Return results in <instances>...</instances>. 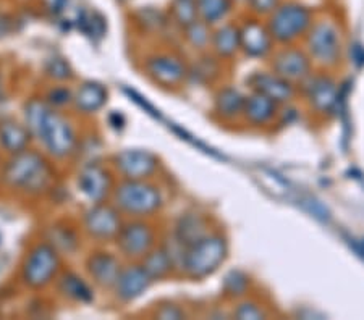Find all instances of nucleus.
<instances>
[{"instance_id":"1","label":"nucleus","mask_w":364,"mask_h":320,"mask_svg":"<svg viewBox=\"0 0 364 320\" xmlns=\"http://www.w3.org/2000/svg\"><path fill=\"white\" fill-rule=\"evenodd\" d=\"M25 120L33 138L55 159H65L76 149V135L70 121L49 102L31 99L25 106Z\"/></svg>"},{"instance_id":"2","label":"nucleus","mask_w":364,"mask_h":320,"mask_svg":"<svg viewBox=\"0 0 364 320\" xmlns=\"http://www.w3.org/2000/svg\"><path fill=\"white\" fill-rule=\"evenodd\" d=\"M4 180L11 188L28 194H39L52 183V168L43 155L34 150H21L7 162Z\"/></svg>"},{"instance_id":"3","label":"nucleus","mask_w":364,"mask_h":320,"mask_svg":"<svg viewBox=\"0 0 364 320\" xmlns=\"http://www.w3.org/2000/svg\"><path fill=\"white\" fill-rule=\"evenodd\" d=\"M227 258V241L219 235H205L185 249L180 269L186 277L201 280L219 269Z\"/></svg>"},{"instance_id":"4","label":"nucleus","mask_w":364,"mask_h":320,"mask_svg":"<svg viewBox=\"0 0 364 320\" xmlns=\"http://www.w3.org/2000/svg\"><path fill=\"white\" fill-rule=\"evenodd\" d=\"M114 204L132 217H149L161 209L162 194L157 186L144 180H123L114 191Z\"/></svg>"},{"instance_id":"5","label":"nucleus","mask_w":364,"mask_h":320,"mask_svg":"<svg viewBox=\"0 0 364 320\" xmlns=\"http://www.w3.org/2000/svg\"><path fill=\"white\" fill-rule=\"evenodd\" d=\"M311 25V11L306 7L299 4H285L275 9L267 28L274 40L287 44L308 33Z\"/></svg>"},{"instance_id":"6","label":"nucleus","mask_w":364,"mask_h":320,"mask_svg":"<svg viewBox=\"0 0 364 320\" xmlns=\"http://www.w3.org/2000/svg\"><path fill=\"white\" fill-rule=\"evenodd\" d=\"M58 254L50 244H38L29 251L23 264V280L31 288H44L57 275Z\"/></svg>"},{"instance_id":"7","label":"nucleus","mask_w":364,"mask_h":320,"mask_svg":"<svg viewBox=\"0 0 364 320\" xmlns=\"http://www.w3.org/2000/svg\"><path fill=\"white\" fill-rule=\"evenodd\" d=\"M306 45L309 57L321 65H336L342 52L340 33L331 21H319L311 25Z\"/></svg>"},{"instance_id":"8","label":"nucleus","mask_w":364,"mask_h":320,"mask_svg":"<svg viewBox=\"0 0 364 320\" xmlns=\"http://www.w3.org/2000/svg\"><path fill=\"white\" fill-rule=\"evenodd\" d=\"M115 240L123 255L139 259L144 258L154 246V230L148 224L134 220L122 226Z\"/></svg>"},{"instance_id":"9","label":"nucleus","mask_w":364,"mask_h":320,"mask_svg":"<svg viewBox=\"0 0 364 320\" xmlns=\"http://www.w3.org/2000/svg\"><path fill=\"white\" fill-rule=\"evenodd\" d=\"M85 228L96 240H114L122 228L120 211L109 204L96 202L85 214Z\"/></svg>"},{"instance_id":"10","label":"nucleus","mask_w":364,"mask_h":320,"mask_svg":"<svg viewBox=\"0 0 364 320\" xmlns=\"http://www.w3.org/2000/svg\"><path fill=\"white\" fill-rule=\"evenodd\" d=\"M114 165L125 180H148L159 167L157 157L144 149H125L114 157Z\"/></svg>"},{"instance_id":"11","label":"nucleus","mask_w":364,"mask_h":320,"mask_svg":"<svg viewBox=\"0 0 364 320\" xmlns=\"http://www.w3.org/2000/svg\"><path fill=\"white\" fill-rule=\"evenodd\" d=\"M144 68L149 77L162 86H177L188 75V70L185 63L181 62V58L170 54H161L148 58Z\"/></svg>"},{"instance_id":"12","label":"nucleus","mask_w":364,"mask_h":320,"mask_svg":"<svg viewBox=\"0 0 364 320\" xmlns=\"http://www.w3.org/2000/svg\"><path fill=\"white\" fill-rule=\"evenodd\" d=\"M272 70L290 83L304 81L311 75V57L299 49H284L274 57Z\"/></svg>"},{"instance_id":"13","label":"nucleus","mask_w":364,"mask_h":320,"mask_svg":"<svg viewBox=\"0 0 364 320\" xmlns=\"http://www.w3.org/2000/svg\"><path fill=\"white\" fill-rule=\"evenodd\" d=\"M78 188L94 204L104 202L112 189V177L99 164H87L78 175Z\"/></svg>"},{"instance_id":"14","label":"nucleus","mask_w":364,"mask_h":320,"mask_svg":"<svg viewBox=\"0 0 364 320\" xmlns=\"http://www.w3.org/2000/svg\"><path fill=\"white\" fill-rule=\"evenodd\" d=\"M248 83L252 91L267 96L277 104L289 102L290 99L295 96L293 83L287 81L285 78H282L280 75L274 72H255L250 77Z\"/></svg>"},{"instance_id":"15","label":"nucleus","mask_w":364,"mask_h":320,"mask_svg":"<svg viewBox=\"0 0 364 320\" xmlns=\"http://www.w3.org/2000/svg\"><path fill=\"white\" fill-rule=\"evenodd\" d=\"M151 277L143 265H128L120 270V275L114 285L115 294L120 301L130 302L139 298L151 285Z\"/></svg>"},{"instance_id":"16","label":"nucleus","mask_w":364,"mask_h":320,"mask_svg":"<svg viewBox=\"0 0 364 320\" xmlns=\"http://www.w3.org/2000/svg\"><path fill=\"white\" fill-rule=\"evenodd\" d=\"M306 86V99L311 109L318 114H331L337 106V84L328 77H309Z\"/></svg>"},{"instance_id":"17","label":"nucleus","mask_w":364,"mask_h":320,"mask_svg":"<svg viewBox=\"0 0 364 320\" xmlns=\"http://www.w3.org/2000/svg\"><path fill=\"white\" fill-rule=\"evenodd\" d=\"M242 49L248 57L262 58L272 50V34L267 26L257 21H248L240 29Z\"/></svg>"},{"instance_id":"18","label":"nucleus","mask_w":364,"mask_h":320,"mask_svg":"<svg viewBox=\"0 0 364 320\" xmlns=\"http://www.w3.org/2000/svg\"><path fill=\"white\" fill-rule=\"evenodd\" d=\"M86 269L92 282L102 288H114L120 275L122 265L110 253H94L86 262Z\"/></svg>"},{"instance_id":"19","label":"nucleus","mask_w":364,"mask_h":320,"mask_svg":"<svg viewBox=\"0 0 364 320\" xmlns=\"http://www.w3.org/2000/svg\"><path fill=\"white\" fill-rule=\"evenodd\" d=\"M107 102V89L97 81H86L73 94V104L81 114H94Z\"/></svg>"},{"instance_id":"20","label":"nucleus","mask_w":364,"mask_h":320,"mask_svg":"<svg viewBox=\"0 0 364 320\" xmlns=\"http://www.w3.org/2000/svg\"><path fill=\"white\" fill-rule=\"evenodd\" d=\"M275 114H277V102H274L267 96L252 91V94L246 97L243 115L251 125L262 126L271 123Z\"/></svg>"},{"instance_id":"21","label":"nucleus","mask_w":364,"mask_h":320,"mask_svg":"<svg viewBox=\"0 0 364 320\" xmlns=\"http://www.w3.org/2000/svg\"><path fill=\"white\" fill-rule=\"evenodd\" d=\"M31 131L28 126L20 125L15 120L0 121V144L5 150L11 154H18L21 150H26L29 141H31Z\"/></svg>"},{"instance_id":"22","label":"nucleus","mask_w":364,"mask_h":320,"mask_svg":"<svg viewBox=\"0 0 364 320\" xmlns=\"http://www.w3.org/2000/svg\"><path fill=\"white\" fill-rule=\"evenodd\" d=\"M205 235H209L208 224L198 214H188L185 217H181L177 224V230H175V240L183 244L185 248L195 244Z\"/></svg>"},{"instance_id":"23","label":"nucleus","mask_w":364,"mask_h":320,"mask_svg":"<svg viewBox=\"0 0 364 320\" xmlns=\"http://www.w3.org/2000/svg\"><path fill=\"white\" fill-rule=\"evenodd\" d=\"M246 97L235 87H224L215 97V112L225 120L243 115Z\"/></svg>"},{"instance_id":"24","label":"nucleus","mask_w":364,"mask_h":320,"mask_svg":"<svg viewBox=\"0 0 364 320\" xmlns=\"http://www.w3.org/2000/svg\"><path fill=\"white\" fill-rule=\"evenodd\" d=\"M213 48L220 58H230L242 49V39H240V29L233 25H225L217 29L213 36Z\"/></svg>"},{"instance_id":"25","label":"nucleus","mask_w":364,"mask_h":320,"mask_svg":"<svg viewBox=\"0 0 364 320\" xmlns=\"http://www.w3.org/2000/svg\"><path fill=\"white\" fill-rule=\"evenodd\" d=\"M141 265H143L146 273L151 277V280L166 278L175 269V262L166 248L157 249V251H149L143 258V264Z\"/></svg>"},{"instance_id":"26","label":"nucleus","mask_w":364,"mask_h":320,"mask_svg":"<svg viewBox=\"0 0 364 320\" xmlns=\"http://www.w3.org/2000/svg\"><path fill=\"white\" fill-rule=\"evenodd\" d=\"M58 291L65 296V298L76 301V302H91L92 301V289L90 288L83 278L76 275V273H63L58 280Z\"/></svg>"},{"instance_id":"27","label":"nucleus","mask_w":364,"mask_h":320,"mask_svg":"<svg viewBox=\"0 0 364 320\" xmlns=\"http://www.w3.org/2000/svg\"><path fill=\"white\" fill-rule=\"evenodd\" d=\"M198 15L208 25H214L225 18L232 10V0H196Z\"/></svg>"},{"instance_id":"28","label":"nucleus","mask_w":364,"mask_h":320,"mask_svg":"<svg viewBox=\"0 0 364 320\" xmlns=\"http://www.w3.org/2000/svg\"><path fill=\"white\" fill-rule=\"evenodd\" d=\"M185 38L191 44V48L198 50H204L213 40V36H210L208 29V23L198 20L185 28Z\"/></svg>"},{"instance_id":"29","label":"nucleus","mask_w":364,"mask_h":320,"mask_svg":"<svg viewBox=\"0 0 364 320\" xmlns=\"http://www.w3.org/2000/svg\"><path fill=\"white\" fill-rule=\"evenodd\" d=\"M172 15L173 20L183 28L191 25V23H195L199 16L196 0H173Z\"/></svg>"},{"instance_id":"30","label":"nucleus","mask_w":364,"mask_h":320,"mask_svg":"<svg viewBox=\"0 0 364 320\" xmlns=\"http://www.w3.org/2000/svg\"><path fill=\"white\" fill-rule=\"evenodd\" d=\"M80 26L81 31L91 38H102L105 33V20L99 13L83 11V15L80 16Z\"/></svg>"},{"instance_id":"31","label":"nucleus","mask_w":364,"mask_h":320,"mask_svg":"<svg viewBox=\"0 0 364 320\" xmlns=\"http://www.w3.org/2000/svg\"><path fill=\"white\" fill-rule=\"evenodd\" d=\"M46 73H47V77L58 79V81H63V79H68L73 77L72 68H70L68 62L63 60V58H60V57H54V58H50V60H47Z\"/></svg>"},{"instance_id":"32","label":"nucleus","mask_w":364,"mask_h":320,"mask_svg":"<svg viewBox=\"0 0 364 320\" xmlns=\"http://www.w3.org/2000/svg\"><path fill=\"white\" fill-rule=\"evenodd\" d=\"M246 288H248V278H246L243 273L240 272L228 273L224 283V289L227 296H233V298H237V296L245 294Z\"/></svg>"},{"instance_id":"33","label":"nucleus","mask_w":364,"mask_h":320,"mask_svg":"<svg viewBox=\"0 0 364 320\" xmlns=\"http://www.w3.org/2000/svg\"><path fill=\"white\" fill-rule=\"evenodd\" d=\"M47 102H49L52 107H63L67 106V104L73 102V94L68 87L57 86L54 89L49 91V94H47Z\"/></svg>"},{"instance_id":"34","label":"nucleus","mask_w":364,"mask_h":320,"mask_svg":"<svg viewBox=\"0 0 364 320\" xmlns=\"http://www.w3.org/2000/svg\"><path fill=\"white\" fill-rule=\"evenodd\" d=\"M213 73H217V63L214 62V58H203L191 72V77H195L199 81H209Z\"/></svg>"},{"instance_id":"35","label":"nucleus","mask_w":364,"mask_h":320,"mask_svg":"<svg viewBox=\"0 0 364 320\" xmlns=\"http://www.w3.org/2000/svg\"><path fill=\"white\" fill-rule=\"evenodd\" d=\"M235 317L237 319H261L264 317V312L259 306L252 304V302H243L235 311Z\"/></svg>"},{"instance_id":"36","label":"nucleus","mask_w":364,"mask_h":320,"mask_svg":"<svg viewBox=\"0 0 364 320\" xmlns=\"http://www.w3.org/2000/svg\"><path fill=\"white\" fill-rule=\"evenodd\" d=\"M248 2L251 9L261 15L274 13L275 9L279 7V0H248Z\"/></svg>"},{"instance_id":"37","label":"nucleus","mask_w":364,"mask_h":320,"mask_svg":"<svg viewBox=\"0 0 364 320\" xmlns=\"http://www.w3.org/2000/svg\"><path fill=\"white\" fill-rule=\"evenodd\" d=\"M156 316L159 319H180L183 316V312L177 306H162V309L156 312Z\"/></svg>"},{"instance_id":"38","label":"nucleus","mask_w":364,"mask_h":320,"mask_svg":"<svg viewBox=\"0 0 364 320\" xmlns=\"http://www.w3.org/2000/svg\"><path fill=\"white\" fill-rule=\"evenodd\" d=\"M7 28H9V23H7V20H5V18H2V16H0V38H2L4 34L7 33Z\"/></svg>"},{"instance_id":"39","label":"nucleus","mask_w":364,"mask_h":320,"mask_svg":"<svg viewBox=\"0 0 364 320\" xmlns=\"http://www.w3.org/2000/svg\"><path fill=\"white\" fill-rule=\"evenodd\" d=\"M0 92H2V77H0Z\"/></svg>"}]
</instances>
